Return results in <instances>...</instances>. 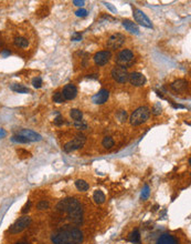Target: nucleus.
Returning a JSON list of instances; mask_svg holds the SVG:
<instances>
[{"label": "nucleus", "mask_w": 191, "mask_h": 244, "mask_svg": "<svg viewBox=\"0 0 191 244\" xmlns=\"http://www.w3.org/2000/svg\"><path fill=\"white\" fill-rule=\"evenodd\" d=\"M83 239L82 231L70 225H65L52 235L53 244H82Z\"/></svg>", "instance_id": "f257e3e1"}, {"label": "nucleus", "mask_w": 191, "mask_h": 244, "mask_svg": "<svg viewBox=\"0 0 191 244\" xmlns=\"http://www.w3.org/2000/svg\"><path fill=\"white\" fill-rule=\"evenodd\" d=\"M81 207H82V205L80 204V202H78V200H75V199L73 198H66L61 200V201L56 204V210L60 212L68 213V215H70V214H72L73 212L76 211V210L80 209Z\"/></svg>", "instance_id": "f03ea898"}, {"label": "nucleus", "mask_w": 191, "mask_h": 244, "mask_svg": "<svg viewBox=\"0 0 191 244\" xmlns=\"http://www.w3.org/2000/svg\"><path fill=\"white\" fill-rule=\"evenodd\" d=\"M150 110L147 107H140L134 111L129 118V122L132 125H139L141 123L146 122L149 119Z\"/></svg>", "instance_id": "7ed1b4c3"}, {"label": "nucleus", "mask_w": 191, "mask_h": 244, "mask_svg": "<svg viewBox=\"0 0 191 244\" xmlns=\"http://www.w3.org/2000/svg\"><path fill=\"white\" fill-rule=\"evenodd\" d=\"M115 61H116V63H117L119 67L127 68V67H129V65H132L133 61H134V53H133L130 50L125 49V50L120 51L118 55H116Z\"/></svg>", "instance_id": "20e7f679"}, {"label": "nucleus", "mask_w": 191, "mask_h": 244, "mask_svg": "<svg viewBox=\"0 0 191 244\" xmlns=\"http://www.w3.org/2000/svg\"><path fill=\"white\" fill-rule=\"evenodd\" d=\"M31 223V217H28V215H24V217H21L20 219H18L17 221L14 222L12 225L9 227V232L11 234H18L20 232H22L26 227L30 225Z\"/></svg>", "instance_id": "39448f33"}, {"label": "nucleus", "mask_w": 191, "mask_h": 244, "mask_svg": "<svg viewBox=\"0 0 191 244\" xmlns=\"http://www.w3.org/2000/svg\"><path fill=\"white\" fill-rule=\"evenodd\" d=\"M86 138L83 134H78L75 138L73 139L72 141H68V143H65L63 147V150L65 152H73L75 150H78L80 148H82L85 144Z\"/></svg>", "instance_id": "423d86ee"}, {"label": "nucleus", "mask_w": 191, "mask_h": 244, "mask_svg": "<svg viewBox=\"0 0 191 244\" xmlns=\"http://www.w3.org/2000/svg\"><path fill=\"white\" fill-rule=\"evenodd\" d=\"M128 71L126 68H123V67H119V65H116L113 70H112V77L115 81H117L119 83H125L126 81H128Z\"/></svg>", "instance_id": "0eeeda50"}, {"label": "nucleus", "mask_w": 191, "mask_h": 244, "mask_svg": "<svg viewBox=\"0 0 191 244\" xmlns=\"http://www.w3.org/2000/svg\"><path fill=\"white\" fill-rule=\"evenodd\" d=\"M126 40V38L122 33H115L113 36H110L109 39L107 40V47L112 50H116L124 45V42Z\"/></svg>", "instance_id": "6e6552de"}, {"label": "nucleus", "mask_w": 191, "mask_h": 244, "mask_svg": "<svg viewBox=\"0 0 191 244\" xmlns=\"http://www.w3.org/2000/svg\"><path fill=\"white\" fill-rule=\"evenodd\" d=\"M134 18L136 20L137 22L144 26L146 28H153V23L150 21V19L146 16L141 10L139 9H134Z\"/></svg>", "instance_id": "1a4fd4ad"}, {"label": "nucleus", "mask_w": 191, "mask_h": 244, "mask_svg": "<svg viewBox=\"0 0 191 244\" xmlns=\"http://www.w3.org/2000/svg\"><path fill=\"white\" fill-rule=\"evenodd\" d=\"M110 58H112L110 51H100L94 55V62L97 65H104L110 60Z\"/></svg>", "instance_id": "9d476101"}, {"label": "nucleus", "mask_w": 191, "mask_h": 244, "mask_svg": "<svg viewBox=\"0 0 191 244\" xmlns=\"http://www.w3.org/2000/svg\"><path fill=\"white\" fill-rule=\"evenodd\" d=\"M128 80H129V82L132 83L133 86H135V87L144 86L146 82L145 76L139 73V72H133V73H130L128 76Z\"/></svg>", "instance_id": "9b49d317"}, {"label": "nucleus", "mask_w": 191, "mask_h": 244, "mask_svg": "<svg viewBox=\"0 0 191 244\" xmlns=\"http://www.w3.org/2000/svg\"><path fill=\"white\" fill-rule=\"evenodd\" d=\"M19 135H21L23 138H26L30 142V141H40L42 139V137L40 134H38L36 132L32 131V130H28V129H22L20 130L18 132Z\"/></svg>", "instance_id": "f8f14e48"}, {"label": "nucleus", "mask_w": 191, "mask_h": 244, "mask_svg": "<svg viewBox=\"0 0 191 244\" xmlns=\"http://www.w3.org/2000/svg\"><path fill=\"white\" fill-rule=\"evenodd\" d=\"M63 97L65 100H72L78 94V89L74 84H66L63 89Z\"/></svg>", "instance_id": "ddd939ff"}, {"label": "nucleus", "mask_w": 191, "mask_h": 244, "mask_svg": "<svg viewBox=\"0 0 191 244\" xmlns=\"http://www.w3.org/2000/svg\"><path fill=\"white\" fill-rule=\"evenodd\" d=\"M109 97V92L106 89H102L98 92L96 93L95 96L93 97V102L96 104H103L107 101V99Z\"/></svg>", "instance_id": "4468645a"}, {"label": "nucleus", "mask_w": 191, "mask_h": 244, "mask_svg": "<svg viewBox=\"0 0 191 244\" xmlns=\"http://www.w3.org/2000/svg\"><path fill=\"white\" fill-rule=\"evenodd\" d=\"M156 244H178L177 239L173 235L169 234V233H165V234L160 235Z\"/></svg>", "instance_id": "2eb2a0df"}, {"label": "nucleus", "mask_w": 191, "mask_h": 244, "mask_svg": "<svg viewBox=\"0 0 191 244\" xmlns=\"http://www.w3.org/2000/svg\"><path fill=\"white\" fill-rule=\"evenodd\" d=\"M187 87H188V82H187L186 80H182V79L175 81V82L171 84L172 90H175L176 92H185Z\"/></svg>", "instance_id": "dca6fc26"}, {"label": "nucleus", "mask_w": 191, "mask_h": 244, "mask_svg": "<svg viewBox=\"0 0 191 244\" xmlns=\"http://www.w3.org/2000/svg\"><path fill=\"white\" fill-rule=\"evenodd\" d=\"M123 26L129 32L135 33V35H138V33H139V29H138V27L136 26V23L130 21V20H127V19H126V20H123Z\"/></svg>", "instance_id": "f3484780"}, {"label": "nucleus", "mask_w": 191, "mask_h": 244, "mask_svg": "<svg viewBox=\"0 0 191 244\" xmlns=\"http://www.w3.org/2000/svg\"><path fill=\"white\" fill-rule=\"evenodd\" d=\"M93 200H94V202L97 203V204H102V203L105 202L106 198H105V194L103 193L100 190H96L95 192H94V194H93Z\"/></svg>", "instance_id": "a211bd4d"}, {"label": "nucleus", "mask_w": 191, "mask_h": 244, "mask_svg": "<svg viewBox=\"0 0 191 244\" xmlns=\"http://www.w3.org/2000/svg\"><path fill=\"white\" fill-rule=\"evenodd\" d=\"M128 240L134 244L140 243V233H139V231L137 230V229L133 231L132 233L128 235Z\"/></svg>", "instance_id": "6ab92c4d"}, {"label": "nucleus", "mask_w": 191, "mask_h": 244, "mask_svg": "<svg viewBox=\"0 0 191 244\" xmlns=\"http://www.w3.org/2000/svg\"><path fill=\"white\" fill-rule=\"evenodd\" d=\"M10 89L14 91V92H18V93H28L30 90L28 89L27 87H24L22 84H18V83H14L10 86Z\"/></svg>", "instance_id": "aec40b11"}, {"label": "nucleus", "mask_w": 191, "mask_h": 244, "mask_svg": "<svg viewBox=\"0 0 191 244\" xmlns=\"http://www.w3.org/2000/svg\"><path fill=\"white\" fill-rule=\"evenodd\" d=\"M14 46L19 47V48H27L29 46V41L27 38L24 37H17L14 38Z\"/></svg>", "instance_id": "412c9836"}, {"label": "nucleus", "mask_w": 191, "mask_h": 244, "mask_svg": "<svg viewBox=\"0 0 191 244\" xmlns=\"http://www.w3.org/2000/svg\"><path fill=\"white\" fill-rule=\"evenodd\" d=\"M75 186H76V189H78V191H81V192H84V191H87V190H88V184H87V182H85L84 180H78V181L75 182Z\"/></svg>", "instance_id": "4be33fe9"}, {"label": "nucleus", "mask_w": 191, "mask_h": 244, "mask_svg": "<svg viewBox=\"0 0 191 244\" xmlns=\"http://www.w3.org/2000/svg\"><path fill=\"white\" fill-rule=\"evenodd\" d=\"M70 115H71V118H72L73 120L78 121V120H82L83 112L81 110H78V109H72L71 112H70Z\"/></svg>", "instance_id": "5701e85b"}, {"label": "nucleus", "mask_w": 191, "mask_h": 244, "mask_svg": "<svg viewBox=\"0 0 191 244\" xmlns=\"http://www.w3.org/2000/svg\"><path fill=\"white\" fill-rule=\"evenodd\" d=\"M102 144H103V147H104L105 149H112V148L114 147L113 138H110V137H105V138L103 139V141H102Z\"/></svg>", "instance_id": "b1692460"}, {"label": "nucleus", "mask_w": 191, "mask_h": 244, "mask_svg": "<svg viewBox=\"0 0 191 244\" xmlns=\"http://www.w3.org/2000/svg\"><path fill=\"white\" fill-rule=\"evenodd\" d=\"M74 127L78 130H86L87 129V123L84 120H78L74 122Z\"/></svg>", "instance_id": "393cba45"}, {"label": "nucleus", "mask_w": 191, "mask_h": 244, "mask_svg": "<svg viewBox=\"0 0 191 244\" xmlns=\"http://www.w3.org/2000/svg\"><path fill=\"white\" fill-rule=\"evenodd\" d=\"M53 101L56 102V103H63L64 101H65V99H64L63 94L61 92H55L54 94H53Z\"/></svg>", "instance_id": "a878e982"}, {"label": "nucleus", "mask_w": 191, "mask_h": 244, "mask_svg": "<svg viewBox=\"0 0 191 244\" xmlns=\"http://www.w3.org/2000/svg\"><path fill=\"white\" fill-rule=\"evenodd\" d=\"M116 118L119 120V122H125V121L127 120V113H126V111L124 110L118 111L117 114H116Z\"/></svg>", "instance_id": "bb28decb"}, {"label": "nucleus", "mask_w": 191, "mask_h": 244, "mask_svg": "<svg viewBox=\"0 0 191 244\" xmlns=\"http://www.w3.org/2000/svg\"><path fill=\"white\" fill-rule=\"evenodd\" d=\"M11 141H14V142H17V143H28V142H29L27 139L23 138V137H21V135H19V134H17V135H14V137L11 138Z\"/></svg>", "instance_id": "cd10ccee"}, {"label": "nucleus", "mask_w": 191, "mask_h": 244, "mask_svg": "<svg viewBox=\"0 0 191 244\" xmlns=\"http://www.w3.org/2000/svg\"><path fill=\"white\" fill-rule=\"evenodd\" d=\"M149 194H150L149 186H148V185H145V186H144V190H143V192H141L140 199L141 200H147L148 196H149Z\"/></svg>", "instance_id": "c85d7f7f"}, {"label": "nucleus", "mask_w": 191, "mask_h": 244, "mask_svg": "<svg viewBox=\"0 0 191 244\" xmlns=\"http://www.w3.org/2000/svg\"><path fill=\"white\" fill-rule=\"evenodd\" d=\"M32 84H33V87L36 88V89L41 88L42 87V79H41V77H36V78H33V80H32Z\"/></svg>", "instance_id": "c756f323"}, {"label": "nucleus", "mask_w": 191, "mask_h": 244, "mask_svg": "<svg viewBox=\"0 0 191 244\" xmlns=\"http://www.w3.org/2000/svg\"><path fill=\"white\" fill-rule=\"evenodd\" d=\"M36 207H38L39 210H46V209L49 207V202H48V201H40V202L38 203Z\"/></svg>", "instance_id": "7c9ffc66"}, {"label": "nucleus", "mask_w": 191, "mask_h": 244, "mask_svg": "<svg viewBox=\"0 0 191 244\" xmlns=\"http://www.w3.org/2000/svg\"><path fill=\"white\" fill-rule=\"evenodd\" d=\"M160 112H161V106H160V103L158 102V103H156L155 106H154V108H153V113L155 115H158L160 114Z\"/></svg>", "instance_id": "2f4dec72"}, {"label": "nucleus", "mask_w": 191, "mask_h": 244, "mask_svg": "<svg viewBox=\"0 0 191 244\" xmlns=\"http://www.w3.org/2000/svg\"><path fill=\"white\" fill-rule=\"evenodd\" d=\"M30 207H31V201L29 200L26 204H24V207H22V210H21V213H23V214H26L27 212H29V210H30Z\"/></svg>", "instance_id": "473e14b6"}, {"label": "nucleus", "mask_w": 191, "mask_h": 244, "mask_svg": "<svg viewBox=\"0 0 191 244\" xmlns=\"http://www.w3.org/2000/svg\"><path fill=\"white\" fill-rule=\"evenodd\" d=\"M75 14H76V16H78V17H86V16H87V10L80 9V10H78Z\"/></svg>", "instance_id": "72a5a7b5"}, {"label": "nucleus", "mask_w": 191, "mask_h": 244, "mask_svg": "<svg viewBox=\"0 0 191 244\" xmlns=\"http://www.w3.org/2000/svg\"><path fill=\"white\" fill-rule=\"evenodd\" d=\"M63 122H64V119L61 117V115H58L56 118L54 119V123L56 125H63Z\"/></svg>", "instance_id": "f704fd0d"}, {"label": "nucleus", "mask_w": 191, "mask_h": 244, "mask_svg": "<svg viewBox=\"0 0 191 244\" xmlns=\"http://www.w3.org/2000/svg\"><path fill=\"white\" fill-rule=\"evenodd\" d=\"M81 39H82V36H81L80 33H78V32H75L72 36V40H74V41H80Z\"/></svg>", "instance_id": "c9c22d12"}, {"label": "nucleus", "mask_w": 191, "mask_h": 244, "mask_svg": "<svg viewBox=\"0 0 191 244\" xmlns=\"http://www.w3.org/2000/svg\"><path fill=\"white\" fill-rule=\"evenodd\" d=\"M73 4L75 6H78V7H82L83 5H84V1H80V0H74L73 1Z\"/></svg>", "instance_id": "e433bc0d"}, {"label": "nucleus", "mask_w": 191, "mask_h": 244, "mask_svg": "<svg viewBox=\"0 0 191 244\" xmlns=\"http://www.w3.org/2000/svg\"><path fill=\"white\" fill-rule=\"evenodd\" d=\"M6 135H7V132H6L4 129H0V139L1 138H5Z\"/></svg>", "instance_id": "4c0bfd02"}, {"label": "nucleus", "mask_w": 191, "mask_h": 244, "mask_svg": "<svg viewBox=\"0 0 191 244\" xmlns=\"http://www.w3.org/2000/svg\"><path fill=\"white\" fill-rule=\"evenodd\" d=\"M104 4H105V6H106V7H108L109 9L112 10L113 12H116V9H115L114 7H112V6H110V4H107V2H104Z\"/></svg>", "instance_id": "58836bf2"}, {"label": "nucleus", "mask_w": 191, "mask_h": 244, "mask_svg": "<svg viewBox=\"0 0 191 244\" xmlns=\"http://www.w3.org/2000/svg\"><path fill=\"white\" fill-rule=\"evenodd\" d=\"M1 55H4V57L10 55V51H8V50H2V51H1Z\"/></svg>", "instance_id": "ea45409f"}, {"label": "nucleus", "mask_w": 191, "mask_h": 244, "mask_svg": "<svg viewBox=\"0 0 191 244\" xmlns=\"http://www.w3.org/2000/svg\"><path fill=\"white\" fill-rule=\"evenodd\" d=\"M173 108H185L183 106H181V104H175V103H172Z\"/></svg>", "instance_id": "a19ab883"}, {"label": "nucleus", "mask_w": 191, "mask_h": 244, "mask_svg": "<svg viewBox=\"0 0 191 244\" xmlns=\"http://www.w3.org/2000/svg\"><path fill=\"white\" fill-rule=\"evenodd\" d=\"M158 205H155V207H154V209H153V211H156V210H157V209H158Z\"/></svg>", "instance_id": "79ce46f5"}, {"label": "nucleus", "mask_w": 191, "mask_h": 244, "mask_svg": "<svg viewBox=\"0 0 191 244\" xmlns=\"http://www.w3.org/2000/svg\"><path fill=\"white\" fill-rule=\"evenodd\" d=\"M16 244H27V243H16Z\"/></svg>", "instance_id": "37998d69"}]
</instances>
